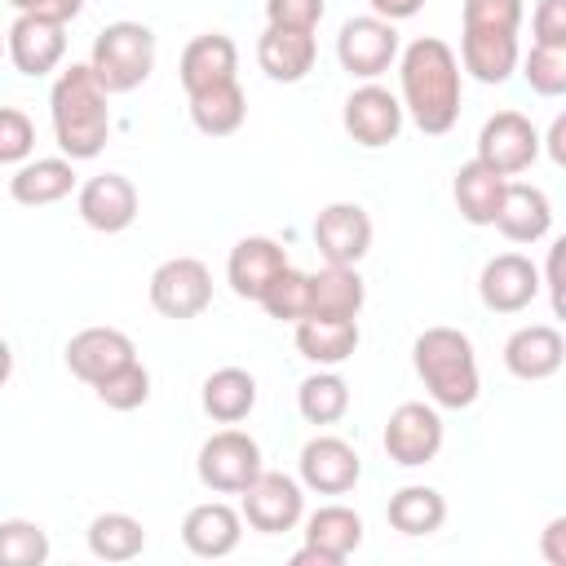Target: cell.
<instances>
[{"label":"cell","instance_id":"obj_2","mask_svg":"<svg viewBox=\"0 0 566 566\" xmlns=\"http://www.w3.org/2000/svg\"><path fill=\"white\" fill-rule=\"evenodd\" d=\"M111 93L97 84L88 62H71L53 88H49V115H53V137L71 164L97 159L106 137H111Z\"/></svg>","mask_w":566,"mask_h":566},{"label":"cell","instance_id":"obj_24","mask_svg":"<svg viewBox=\"0 0 566 566\" xmlns=\"http://www.w3.org/2000/svg\"><path fill=\"white\" fill-rule=\"evenodd\" d=\"M314 57H318V44H314V31H292V27H265L261 40H256V62L270 80L279 84H296L314 71Z\"/></svg>","mask_w":566,"mask_h":566},{"label":"cell","instance_id":"obj_27","mask_svg":"<svg viewBox=\"0 0 566 566\" xmlns=\"http://www.w3.org/2000/svg\"><path fill=\"white\" fill-rule=\"evenodd\" d=\"M296 349L314 367H340L358 349V318H296Z\"/></svg>","mask_w":566,"mask_h":566},{"label":"cell","instance_id":"obj_29","mask_svg":"<svg viewBox=\"0 0 566 566\" xmlns=\"http://www.w3.org/2000/svg\"><path fill=\"white\" fill-rule=\"evenodd\" d=\"M305 544L318 548L332 566H340L363 544V517L349 504H323L305 517Z\"/></svg>","mask_w":566,"mask_h":566},{"label":"cell","instance_id":"obj_26","mask_svg":"<svg viewBox=\"0 0 566 566\" xmlns=\"http://www.w3.org/2000/svg\"><path fill=\"white\" fill-rule=\"evenodd\" d=\"M367 301L358 265H332L323 261L318 274H310V314L314 318H358Z\"/></svg>","mask_w":566,"mask_h":566},{"label":"cell","instance_id":"obj_17","mask_svg":"<svg viewBox=\"0 0 566 566\" xmlns=\"http://www.w3.org/2000/svg\"><path fill=\"white\" fill-rule=\"evenodd\" d=\"M566 363V340L553 323H526L504 340V367L517 380H548Z\"/></svg>","mask_w":566,"mask_h":566},{"label":"cell","instance_id":"obj_14","mask_svg":"<svg viewBox=\"0 0 566 566\" xmlns=\"http://www.w3.org/2000/svg\"><path fill=\"white\" fill-rule=\"evenodd\" d=\"M296 469H301V486H310V491H318V495H345V491H354L358 478H363L358 451H354L345 438H332V433L310 438V442L301 447Z\"/></svg>","mask_w":566,"mask_h":566},{"label":"cell","instance_id":"obj_13","mask_svg":"<svg viewBox=\"0 0 566 566\" xmlns=\"http://www.w3.org/2000/svg\"><path fill=\"white\" fill-rule=\"evenodd\" d=\"M478 296L491 314H522L539 296V270L522 252H500L478 274Z\"/></svg>","mask_w":566,"mask_h":566},{"label":"cell","instance_id":"obj_1","mask_svg":"<svg viewBox=\"0 0 566 566\" xmlns=\"http://www.w3.org/2000/svg\"><path fill=\"white\" fill-rule=\"evenodd\" d=\"M398 84H402V115H411V124L424 137H442L455 128L460 119V57L451 53L447 40L438 35H420L402 49L398 62Z\"/></svg>","mask_w":566,"mask_h":566},{"label":"cell","instance_id":"obj_39","mask_svg":"<svg viewBox=\"0 0 566 566\" xmlns=\"http://www.w3.org/2000/svg\"><path fill=\"white\" fill-rule=\"evenodd\" d=\"M35 150V124L18 106H0V164H22Z\"/></svg>","mask_w":566,"mask_h":566},{"label":"cell","instance_id":"obj_22","mask_svg":"<svg viewBox=\"0 0 566 566\" xmlns=\"http://www.w3.org/2000/svg\"><path fill=\"white\" fill-rule=\"evenodd\" d=\"M177 71H181L186 97H190V93H203V88H212V84L234 80V71H239V49H234L230 35L203 31V35H195V40L181 49Z\"/></svg>","mask_w":566,"mask_h":566},{"label":"cell","instance_id":"obj_49","mask_svg":"<svg viewBox=\"0 0 566 566\" xmlns=\"http://www.w3.org/2000/svg\"><path fill=\"white\" fill-rule=\"evenodd\" d=\"M0 57H4V35H0Z\"/></svg>","mask_w":566,"mask_h":566},{"label":"cell","instance_id":"obj_6","mask_svg":"<svg viewBox=\"0 0 566 566\" xmlns=\"http://www.w3.org/2000/svg\"><path fill=\"white\" fill-rule=\"evenodd\" d=\"M239 495H243L239 517H243L252 531H261V535H283V531H292V526L305 517V491H301V482L287 478V473L261 469Z\"/></svg>","mask_w":566,"mask_h":566},{"label":"cell","instance_id":"obj_21","mask_svg":"<svg viewBox=\"0 0 566 566\" xmlns=\"http://www.w3.org/2000/svg\"><path fill=\"white\" fill-rule=\"evenodd\" d=\"M239 539H243V517H239L230 504H221V500L195 504V509L186 513V522H181V544H186L195 557H208V562L230 557V553L239 548Z\"/></svg>","mask_w":566,"mask_h":566},{"label":"cell","instance_id":"obj_16","mask_svg":"<svg viewBox=\"0 0 566 566\" xmlns=\"http://www.w3.org/2000/svg\"><path fill=\"white\" fill-rule=\"evenodd\" d=\"M314 248L332 265H358L371 252V217L358 203H327L314 217Z\"/></svg>","mask_w":566,"mask_h":566},{"label":"cell","instance_id":"obj_38","mask_svg":"<svg viewBox=\"0 0 566 566\" xmlns=\"http://www.w3.org/2000/svg\"><path fill=\"white\" fill-rule=\"evenodd\" d=\"M522 62V75L531 84V93L539 97H562L566 93V49H553V44H531Z\"/></svg>","mask_w":566,"mask_h":566},{"label":"cell","instance_id":"obj_11","mask_svg":"<svg viewBox=\"0 0 566 566\" xmlns=\"http://www.w3.org/2000/svg\"><path fill=\"white\" fill-rule=\"evenodd\" d=\"M402 102L389 93V88H380V84H363V88H354L349 97H345V111H340V124H345V133L358 142V146H367V150H380V146H389V142H398V133H402Z\"/></svg>","mask_w":566,"mask_h":566},{"label":"cell","instance_id":"obj_20","mask_svg":"<svg viewBox=\"0 0 566 566\" xmlns=\"http://www.w3.org/2000/svg\"><path fill=\"white\" fill-rule=\"evenodd\" d=\"M491 226H495L509 243H539V239L553 230V203H548V195H544L539 186L509 181Z\"/></svg>","mask_w":566,"mask_h":566},{"label":"cell","instance_id":"obj_48","mask_svg":"<svg viewBox=\"0 0 566 566\" xmlns=\"http://www.w3.org/2000/svg\"><path fill=\"white\" fill-rule=\"evenodd\" d=\"M13 376V349H9V340H0V385Z\"/></svg>","mask_w":566,"mask_h":566},{"label":"cell","instance_id":"obj_37","mask_svg":"<svg viewBox=\"0 0 566 566\" xmlns=\"http://www.w3.org/2000/svg\"><path fill=\"white\" fill-rule=\"evenodd\" d=\"M93 394H97L111 411H137V407L150 398V371L133 358V363L115 367L111 376H102V380L93 385Z\"/></svg>","mask_w":566,"mask_h":566},{"label":"cell","instance_id":"obj_46","mask_svg":"<svg viewBox=\"0 0 566 566\" xmlns=\"http://www.w3.org/2000/svg\"><path fill=\"white\" fill-rule=\"evenodd\" d=\"M562 248H566V239H557L548 248V274H544V287L553 296V314H562Z\"/></svg>","mask_w":566,"mask_h":566},{"label":"cell","instance_id":"obj_35","mask_svg":"<svg viewBox=\"0 0 566 566\" xmlns=\"http://www.w3.org/2000/svg\"><path fill=\"white\" fill-rule=\"evenodd\" d=\"M256 305L270 314V318H279V323H296V318H305L310 314V274H301V270H279L274 279H270V287L256 296Z\"/></svg>","mask_w":566,"mask_h":566},{"label":"cell","instance_id":"obj_9","mask_svg":"<svg viewBox=\"0 0 566 566\" xmlns=\"http://www.w3.org/2000/svg\"><path fill=\"white\" fill-rule=\"evenodd\" d=\"M336 57L349 75L358 80H376L394 66L398 57V27L376 18V13H363V18H349L336 35Z\"/></svg>","mask_w":566,"mask_h":566},{"label":"cell","instance_id":"obj_25","mask_svg":"<svg viewBox=\"0 0 566 566\" xmlns=\"http://www.w3.org/2000/svg\"><path fill=\"white\" fill-rule=\"evenodd\" d=\"M75 190V164L66 155L53 159H22L18 172L9 177V195L22 208H49Z\"/></svg>","mask_w":566,"mask_h":566},{"label":"cell","instance_id":"obj_10","mask_svg":"<svg viewBox=\"0 0 566 566\" xmlns=\"http://www.w3.org/2000/svg\"><path fill=\"white\" fill-rule=\"evenodd\" d=\"M535 155H539L535 124L522 111H495L478 133V155L473 159H482L486 168L513 177V172H526L535 164Z\"/></svg>","mask_w":566,"mask_h":566},{"label":"cell","instance_id":"obj_42","mask_svg":"<svg viewBox=\"0 0 566 566\" xmlns=\"http://www.w3.org/2000/svg\"><path fill=\"white\" fill-rule=\"evenodd\" d=\"M531 31H535V44L566 49V0H539L531 13Z\"/></svg>","mask_w":566,"mask_h":566},{"label":"cell","instance_id":"obj_31","mask_svg":"<svg viewBox=\"0 0 566 566\" xmlns=\"http://www.w3.org/2000/svg\"><path fill=\"white\" fill-rule=\"evenodd\" d=\"M199 402H203V411H208L217 424H239V420L256 407V380H252V371H243V367H217V371L203 380Z\"/></svg>","mask_w":566,"mask_h":566},{"label":"cell","instance_id":"obj_44","mask_svg":"<svg viewBox=\"0 0 566 566\" xmlns=\"http://www.w3.org/2000/svg\"><path fill=\"white\" fill-rule=\"evenodd\" d=\"M539 553L548 566H566V517H553L539 535Z\"/></svg>","mask_w":566,"mask_h":566},{"label":"cell","instance_id":"obj_5","mask_svg":"<svg viewBox=\"0 0 566 566\" xmlns=\"http://www.w3.org/2000/svg\"><path fill=\"white\" fill-rule=\"evenodd\" d=\"M195 473L208 491L217 495H239L256 473H261V447L243 429H217L195 460Z\"/></svg>","mask_w":566,"mask_h":566},{"label":"cell","instance_id":"obj_36","mask_svg":"<svg viewBox=\"0 0 566 566\" xmlns=\"http://www.w3.org/2000/svg\"><path fill=\"white\" fill-rule=\"evenodd\" d=\"M49 562V531L27 517L0 522V566H44Z\"/></svg>","mask_w":566,"mask_h":566},{"label":"cell","instance_id":"obj_33","mask_svg":"<svg viewBox=\"0 0 566 566\" xmlns=\"http://www.w3.org/2000/svg\"><path fill=\"white\" fill-rule=\"evenodd\" d=\"M142 548H146V526L133 513L111 509L88 522V553L97 562H133L142 557Z\"/></svg>","mask_w":566,"mask_h":566},{"label":"cell","instance_id":"obj_45","mask_svg":"<svg viewBox=\"0 0 566 566\" xmlns=\"http://www.w3.org/2000/svg\"><path fill=\"white\" fill-rule=\"evenodd\" d=\"M367 4H371V13L385 18V22H407V18H416V13L424 9V0H367Z\"/></svg>","mask_w":566,"mask_h":566},{"label":"cell","instance_id":"obj_4","mask_svg":"<svg viewBox=\"0 0 566 566\" xmlns=\"http://www.w3.org/2000/svg\"><path fill=\"white\" fill-rule=\"evenodd\" d=\"M88 66L106 93H133L155 71V31L146 22H111L97 31Z\"/></svg>","mask_w":566,"mask_h":566},{"label":"cell","instance_id":"obj_3","mask_svg":"<svg viewBox=\"0 0 566 566\" xmlns=\"http://www.w3.org/2000/svg\"><path fill=\"white\" fill-rule=\"evenodd\" d=\"M411 363H416V376L424 380L433 407L464 411L478 402V394H482L478 354L460 327H424L411 345Z\"/></svg>","mask_w":566,"mask_h":566},{"label":"cell","instance_id":"obj_34","mask_svg":"<svg viewBox=\"0 0 566 566\" xmlns=\"http://www.w3.org/2000/svg\"><path fill=\"white\" fill-rule=\"evenodd\" d=\"M296 411L310 424H336L349 411V385H345V376H336V371L305 376L301 389H296Z\"/></svg>","mask_w":566,"mask_h":566},{"label":"cell","instance_id":"obj_28","mask_svg":"<svg viewBox=\"0 0 566 566\" xmlns=\"http://www.w3.org/2000/svg\"><path fill=\"white\" fill-rule=\"evenodd\" d=\"M504 186L509 177L486 168L482 159H469L455 168V181H451V195H455V208L469 226H491L495 221V208L504 199Z\"/></svg>","mask_w":566,"mask_h":566},{"label":"cell","instance_id":"obj_12","mask_svg":"<svg viewBox=\"0 0 566 566\" xmlns=\"http://www.w3.org/2000/svg\"><path fill=\"white\" fill-rule=\"evenodd\" d=\"M75 212L97 234H119L137 221V186L124 172H97L80 186Z\"/></svg>","mask_w":566,"mask_h":566},{"label":"cell","instance_id":"obj_19","mask_svg":"<svg viewBox=\"0 0 566 566\" xmlns=\"http://www.w3.org/2000/svg\"><path fill=\"white\" fill-rule=\"evenodd\" d=\"M517 31L460 27V62L478 84H504L517 71Z\"/></svg>","mask_w":566,"mask_h":566},{"label":"cell","instance_id":"obj_7","mask_svg":"<svg viewBox=\"0 0 566 566\" xmlns=\"http://www.w3.org/2000/svg\"><path fill=\"white\" fill-rule=\"evenodd\" d=\"M150 305L164 318H199L212 305V274L199 256H168L150 274Z\"/></svg>","mask_w":566,"mask_h":566},{"label":"cell","instance_id":"obj_18","mask_svg":"<svg viewBox=\"0 0 566 566\" xmlns=\"http://www.w3.org/2000/svg\"><path fill=\"white\" fill-rule=\"evenodd\" d=\"M133 358H137V349L119 327H84L66 340V367L84 385H97L102 376H111L115 367H124Z\"/></svg>","mask_w":566,"mask_h":566},{"label":"cell","instance_id":"obj_30","mask_svg":"<svg viewBox=\"0 0 566 566\" xmlns=\"http://www.w3.org/2000/svg\"><path fill=\"white\" fill-rule=\"evenodd\" d=\"M248 119V97L239 88V80H226V84H212L203 93H190V124L208 137H230L239 133Z\"/></svg>","mask_w":566,"mask_h":566},{"label":"cell","instance_id":"obj_40","mask_svg":"<svg viewBox=\"0 0 566 566\" xmlns=\"http://www.w3.org/2000/svg\"><path fill=\"white\" fill-rule=\"evenodd\" d=\"M460 27H495V31H517V27H522V0H464Z\"/></svg>","mask_w":566,"mask_h":566},{"label":"cell","instance_id":"obj_8","mask_svg":"<svg viewBox=\"0 0 566 566\" xmlns=\"http://www.w3.org/2000/svg\"><path fill=\"white\" fill-rule=\"evenodd\" d=\"M385 455L402 469H420L442 451V416L429 402H402L385 420Z\"/></svg>","mask_w":566,"mask_h":566},{"label":"cell","instance_id":"obj_41","mask_svg":"<svg viewBox=\"0 0 566 566\" xmlns=\"http://www.w3.org/2000/svg\"><path fill=\"white\" fill-rule=\"evenodd\" d=\"M327 4L323 0H265V27H292V31H314L323 22Z\"/></svg>","mask_w":566,"mask_h":566},{"label":"cell","instance_id":"obj_43","mask_svg":"<svg viewBox=\"0 0 566 566\" xmlns=\"http://www.w3.org/2000/svg\"><path fill=\"white\" fill-rule=\"evenodd\" d=\"M18 13H31V18H49V22H71L80 9H84V0H9Z\"/></svg>","mask_w":566,"mask_h":566},{"label":"cell","instance_id":"obj_23","mask_svg":"<svg viewBox=\"0 0 566 566\" xmlns=\"http://www.w3.org/2000/svg\"><path fill=\"white\" fill-rule=\"evenodd\" d=\"M279 270H287V252H283V243H274L265 234L239 239L230 248V261H226V279L234 287V296H243V301H256Z\"/></svg>","mask_w":566,"mask_h":566},{"label":"cell","instance_id":"obj_32","mask_svg":"<svg viewBox=\"0 0 566 566\" xmlns=\"http://www.w3.org/2000/svg\"><path fill=\"white\" fill-rule=\"evenodd\" d=\"M385 517H389V526H394L398 535L420 539V535H433V531L447 522V500H442L433 486H402V491L389 495Z\"/></svg>","mask_w":566,"mask_h":566},{"label":"cell","instance_id":"obj_47","mask_svg":"<svg viewBox=\"0 0 566 566\" xmlns=\"http://www.w3.org/2000/svg\"><path fill=\"white\" fill-rule=\"evenodd\" d=\"M548 155H553V164H566V115H557L548 128Z\"/></svg>","mask_w":566,"mask_h":566},{"label":"cell","instance_id":"obj_15","mask_svg":"<svg viewBox=\"0 0 566 566\" xmlns=\"http://www.w3.org/2000/svg\"><path fill=\"white\" fill-rule=\"evenodd\" d=\"M4 53L9 62L40 80L49 71H57V62L66 57V27L62 22H49V18H31V13H18L13 27L4 31Z\"/></svg>","mask_w":566,"mask_h":566}]
</instances>
